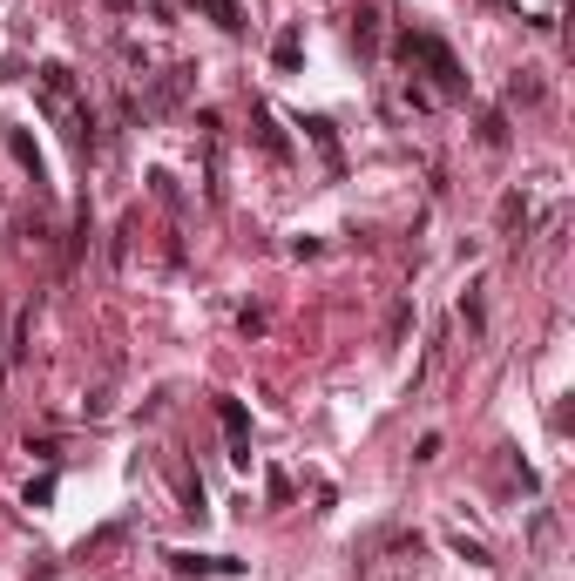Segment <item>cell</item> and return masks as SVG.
<instances>
[{
  "mask_svg": "<svg viewBox=\"0 0 575 581\" xmlns=\"http://www.w3.org/2000/svg\"><path fill=\"white\" fill-rule=\"evenodd\" d=\"M400 61L413 68V82L433 88L440 102H460V95H467V68H460V55L440 41V34H413L406 28L400 34Z\"/></svg>",
  "mask_w": 575,
  "mask_h": 581,
  "instance_id": "1",
  "label": "cell"
},
{
  "mask_svg": "<svg viewBox=\"0 0 575 581\" xmlns=\"http://www.w3.org/2000/svg\"><path fill=\"white\" fill-rule=\"evenodd\" d=\"M34 82H41V109H48V115H61V122H68V142H75V149L88 156V149H95V115H88L82 102H75V68L48 61V68H41Z\"/></svg>",
  "mask_w": 575,
  "mask_h": 581,
  "instance_id": "2",
  "label": "cell"
},
{
  "mask_svg": "<svg viewBox=\"0 0 575 581\" xmlns=\"http://www.w3.org/2000/svg\"><path fill=\"white\" fill-rule=\"evenodd\" d=\"M163 568L183 575V581H237V575H244L237 554H190V548H170V554H163Z\"/></svg>",
  "mask_w": 575,
  "mask_h": 581,
  "instance_id": "3",
  "label": "cell"
},
{
  "mask_svg": "<svg viewBox=\"0 0 575 581\" xmlns=\"http://www.w3.org/2000/svg\"><path fill=\"white\" fill-rule=\"evenodd\" d=\"M217 419H224L230 460H237V467H251V413H244V399H217Z\"/></svg>",
  "mask_w": 575,
  "mask_h": 581,
  "instance_id": "4",
  "label": "cell"
},
{
  "mask_svg": "<svg viewBox=\"0 0 575 581\" xmlns=\"http://www.w3.org/2000/svg\"><path fill=\"white\" fill-rule=\"evenodd\" d=\"M251 129H258V149L271 156V163H291V142H285V129L271 122V109H264V102H251Z\"/></svg>",
  "mask_w": 575,
  "mask_h": 581,
  "instance_id": "5",
  "label": "cell"
},
{
  "mask_svg": "<svg viewBox=\"0 0 575 581\" xmlns=\"http://www.w3.org/2000/svg\"><path fill=\"white\" fill-rule=\"evenodd\" d=\"M197 7H203V14H210L224 34H244V7H237V0H197Z\"/></svg>",
  "mask_w": 575,
  "mask_h": 581,
  "instance_id": "6",
  "label": "cell"
},
{
  "mask_svg": "<svg viewBox=\"0 0 575 581\" xmlns=\"http://www.w3.org/2000/svg\"><path fill=\"white\" fill-rule=\"evenodd\" d=\"M298 55H305V41H298V28H285L278 41H271V61H278V68H298Z\"/></svg>",
  "mask_w": 575,
  "mask_h": 581,
  "instance_id": "7",
  "label": "cell"
},
{
  "mask_svg": "<svg viewBox=\"0 0 575 581\" xmlns=\"http://www.w3.org/2000/svg\"><path fill=\"white\" fill-rule=\"evenodd\" d=\"M305 136L325 149V163H339V142H332V122H325V115H305Z\"/></svg>",
  "mask_w": 575,
  "mask_h": 581,
  "instance_id": "8",
  "label": "cell"
},
{
  "mask_svg": "<svg viewBox=\"0 0 575 581\" xmlns=\"http://www.w3.org/2000/svg\"><path fill=\"white\" fill-rule=\"evenodd\" d=\"M7 142H14V156H21V169H34V183H41V149H34V136H28V129H14Z\"/></svg>",
  "mask_w": 575,
  "mask_h": 581,
  "instance_id": "9",
  "label": "cell"
},
{
  "mask_svg": "<svg viewBox=\"0 0 575 581\" xmlns=\"http://www.w3.org/2000/svg\"><path fill=\"white\" fill-rule=\"evenodd\" d=\"M352 41H359V48H379V14L359 7V14H352Z\"/></svg>",
  "mask_w": 575,
  "mask_h": 581,
  "instance_id": "10",
  "label": "cell"
},
{
  "mask_svg": "<svg viewBox=\"0 0 575 581\" xmlns=\"http://www.w3.org/2000/svg\"><path fill=\"white\" fill-rule=\"evenodd\" d=\"M55 500V473H41V480H28V494H21V507H48Z\"/></svg>",
  "mask_w": 575,
  "mask_h": 581,
  "instance_id": "11",
  "label": "cell"
},
{
  "mask_svg": "<svg viewBox=\"0 0 575 581\" xmlns=\"http://www.w3.org/2000/svg\"><path fill=\"white\" fill-rule=\"evenodd\" d=\"M454 554L467 561V568H494V561H488V548H481V541H467V534H454Z\"/></svg>",
  "mask_w": 575,
  "mask_h": 581,
  "instance_id": "12",
  "label": "cell"
},
{
  "mask_svg": "<svg viewBox=\"0 0 575 581\" xmlns=\"http://www.w3.org/2000/svg\"><path fill=\"white\" fill-rule=\"evenodd\" d=\"M481 142L501 149V142H508V115H488V122H481Z\"/></svg>",
  "mask_w": 575,
  "mask_h": 581,
  "instance_id": "13",
  "label": "cell"
},
{
  "mask_svg": "<svg viewBox=\"0 0 575 581\" xmlns=\"http://www.w3.org/2000/svg\"><path fill=\"white\" fill-rule=\"evenodd\" d=\"M102 7H109V14H129V7H136V0H102Z\"/></svg>",
  "mask_w": 575,
  "mask_h": 581,
  "instance_id": "14",
  "label": "cell"
}]
</instances>
